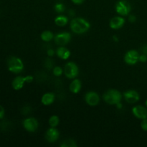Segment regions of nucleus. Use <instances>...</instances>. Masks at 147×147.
I'll return each mask as SVG.
<instances>
[{
    "mask_svg": "<svg viewBox=\"0 0 147 147\" xmlns=\"http://www.w3.org/2000/svg\"><path fill=\"white\" fill-rule=\"evenodd\" d=\"M33 77L32 76H27L26 77L22 76H18L15 78L12 81V87L14 90H20L24 86V83H32L33 81Z\"/></svg>",
    "mask_w": 147,
    "mask_h": 147,
    "instance_id": "obj_5",
    "label": "nucleus"
},
{
    "mask_svg": "<svg viewBox=\"0 0 147 147\" xmlns=\"http://www.w3.org/2000/svg\"><path fill=\"white\" fill-rule=\"evenodd\" d=\"M57 55L60 58L63 59V60H67L70 57V52L69 51V50H67V48L64 47H60L57 49Z\"/></svg>",
    "mask_w": 147,
    "mask_h": 147,
    "instance_id": "obj_16",
    "label": "nucleus"
},
{
    "mask_svg": "<svg viewBox=\"0 0 147 147\" xmlns=\"http://www.w3.org/2000/svg\"><path fill=\"white\" fill-rule=\"evenodd\" d=\"M53 74L55 76H57V77L60 76L63 74V69H62L60 66L55 67V68L53 69Z\"/></svg>",
    "mask_w": 147,
    "mask_h": 147,
    "instance_id": "obj_23",
    "label": "nucleus"
},
{
    "mask_svg": "<svg viewBox=\"0 0 147 147\" xmlns=\"http://www.w3.org/2000/svg\"><path fill=\"white\" fill-rule=\"evenodd\" d=\"M86 102L90 106H96L100 102V97L96 92L90 91L87 93L85 96Z\"/></svg>",
    "mask_w": 147,
    "mask_h": 147,
    "instance_id": "obj_8",
    "label": "nucleus"
},
{
    "mask_svg": "<svg viewBox=\"0 0 147 147\" xmlns=\"http://www.w3.org/2000/svg\"><path fill=\"white\" fill-rule=\"evenodd\" d=\"M139 59V54L136 50H132L127 52L124 56V61L128 65H135Z\"/></svg>",
    "mask_w": 147,
    "mask_h": 147,
    "instance_id": "obj_7",
    "label": "nucleus"
},
{
    "mask_svg": "<svg viewBox=\"0 0 147 147\" xmlns=\"http://www.w3.org/2000/svg\"><path fill=\"white\" fill-rule=\"evenodd\" d=\"M90 24L83 18H75L70 22L71 30L76 34H83L90 28Z\"/></svg>",
    "mask_w": 147,
    "mask_h": 147,
    "instance_id": "obj_1",
    "label": "nucleus"
},
{
    "mask_svg": "<svg viewBox=\"0 0 147 147\" xmlns=\"http://www.w3.org/2000/svg\"><path fill=\"white\" fill-rule=\"evenodd\" d=\"M121 94L116 89H110L103 94V100L110 105H116L121 100Z\"/></svg>",
    "mask_w": 147,
    "mask_h": 147,
    "instance_id": "obj_2",
    "label": "nucleus"
},
{
    "mask_svg": "<svg viewBox=\"0 0 147 147\" xmlns=\"http://www.w3.org/2000/svg\"><path fill=\"white\" fill-rule=\"evenodd\" d=\"M55 42L58 45H65L71 40V34L69 32H63L55 37Z\"/></svg>",
    "mask_w": 147,
    "mask_h": 147,
    "instance_id": "obj_9",
    "label": "nucleus"
},
{
    "mask_svg": "<svg viewBox=\"0 0 147 147\" xmlns=\"http://www.w3.org/2000/svg\"><path fill=\"white\" fill-rule=\"evenodd\" d=\"M23 126L27 131L34 132L38 128V121L34 118H29L23 121Z\"/></svg>",
    "mask_w": 147,
    "mask_h": 147,
    "instance_id": "obj_10",
    "label": "nucleus"
},
{
    "mask_svg": "<svg viewBox=\"0 0 147 147\" xmlns=\"http://www.w3.org/2000/svg\"><path fill=\"white\" fill-rule=\"evenodd\" d=\"M85 0H72V1H73V3H75V4H82V3H83V1H84Z\"/></svg>",
    "mask_w": 147,
    "mask_h": 147,
    "instance_id": "obj_29",
    "label": "nucleus"
},
{
    "mask_svg": "<svg viewBox=\"0 0 147 147\" xmlns=\"http://www.w3.org/2000/svg\"><path fill=\"white\" fill-rule=\"evenodd\" d=\"M59 136H60V133L58 131L55 127H51L46 132L45 139L48 142L53 143L58 139Z\"/></svg>",
    "mask_w": 147,
    "mask_h": 147,
    "instance_id": "obj_12",
    "label": "nucleus"
},
{
    "mask_svg": "<svg viewBox=\"0 0 147 147\" xmlns=\"http://www.w3.org/2000/svg\"><path fill=\"white\" fill-rule=\"evenodd\" d=\"M117 106H118V108H119V109H121V106H122V105L120 103H117Z\"/></svg>",
    "mask_w": 147,
    "mask_h": 147,
    "instance_id": "obj_32",
    "label": "nucleus"
},
{
    "mask_svg": "<svg viewBox=\"0 0 147 147\" xmlns=\"http://www.w3.org/2000/svg\"><path fill=\"white\" fill-rule=\"evenodd\" d=\"M8 69L14 73H20L24 69V64L21 59L17 57H11L8 60Z\"/></svg>",
    "mask_w": 147,
    "mask_h": 147,
    "instance_id": "obj_3",
    "label": "nucleus"
},
{
    "mask_svg": "<svg viewBox=\"0 0 147 147\" xmlns=\"http://www.w3.org/2000/svg\"><path fill=\"white\" fill-rule=\"evenodd\" d=\"M47 55H48L49 56H51V57H52V56L54 55L55 51L53 50V49H49V50H47Z\"/></svg>",
    "mask_w": 147,
    "mask_h": 147,
    "instance_id": "obj_28",
    "label": "nucleus"
},
{
    "mask_svg": "<svg viewBox=\"0 0 147 147\" xmlns=\"http://www.w3.org/2000/svg\"><path fill=\"white\" fill-rule=\"evenodd\" d=\"M54 38L53 32L50 31H44L41 34V39L44 42H50Z\"/></svg>",
    "mask_w": 147,
    "mask_h": 147,
    "instance_id": "obj_19",
    "label": "nucleus"
},
{
    "mask_svg": "<svg viewBox=\"0 0 147 147\" xmlns=\"http://www.w3.org/2000/svg\"><path fill=\"white\" fill-rule=\"evenodd\" d=\"M142 52L144 53V54L146 55H147V45H146L144 46L143 47H142Z\"/></svg>",
    "mask_w": 147,
    "mask_h": 147,
    "instance_id": "obj_30",
    "label": "nucleus"
},
{
    "mask_svg": "<svg viewBox=\"0 0 147 147\" xmlns=\"http://www.w3.org/2000/svg\"><path fill=\"white\" fill-rule=\"evenodd\" d=\"M139 60L142 63H146L147 61V55L145 54L142 55H139Z\"/></svg>",
    "mask_w": 147,
    "mask_h": 147,
    "instance_id": "obj_25",
    "label": "nucleus"
},
{
    "mask_svg": "<svg viewBox=\"0 0 147 147\" xmlns=\"http://www.w3.org/2000/svg\"><path fill=\"white\" fill-rule=\"evenodd\" d=\"M65 9V7L64 4H61V3H58V4H55V10L57 13L63 12Z\"/></svg>",
    "mask_w": 147,
    "mask_h": 147,
    "instance_id": "obj_22",
    "label": "nucleus"
},
{
    "mask_svg": "<svg viewBox=\"0 0 147 147\" xmlns=\"http://www.w3.org/2000/svg\"><path fill=\"white\" fill-rule=\"evenodd\" d=\"M134 115L140 119H147V109L142 106H136L132 109Z\"/></svg>",
    "mask_w": 147,
    "mask_h": 147,
    "instance_id": "obj_13",
    "label": "nucleus"
},
{
    "mask_svg": "<svg viewBox=\"0 0 147 147\" xmlns=\"http://www.w3.org/2000/svg\"><path fill=\"white\" fill-rule=\"evenodd\" d=\"M125 100L129 103H134L137 102L140 98L139 93L134 90H130L125 92L123 94Z\"/></svg>",
    "mask_w": 147,
    "mask_h": 147,
    "instance_id": "obj_11",
    "label": "nucleus"
},
{
    "mask_svg": "<svg viewBox=\"0 0 147 147\" xmlns=\"http://www.w3.org/2000/svg\"><path fill=\"white\" fill-rule=\"evenodd\" d=\"M146 106L147 107V100H146Z\"/></svg>",
    "mask_w": 147,
    "mask_h": 147,
    "instance_id": "obj_33",
    "label": "nucleus"
},
{
    "mask_svg": "<svg viewBox=\"0 0 147 147\" xmlns=\"http://www.w3.org/2000/svg\"><path fill=\"white\" fill-rule=\"evenodd\" d=\"M64 73L67 78L73 79L78 75V67L76 63L73 62L67 63L64 68Z\"/></svg>",
    "mask_w": 147,
    "mask_h": 147,
    "instance_id": "obj_4",
    "label": "nucleus"
},
{
    "mask_svg": "<svg viewBox=\"0 0 147 147\" xmlns=\"http://www.w3.org/2000/svg\"><path fill=\"white\" fill-rule=\"evenodd\" d=\"M68 22V19L65 16L60 15L58 17H56L55 19V23L57 26L58 27H63V26H65L66 24Z\"/></svg>",
    "mask_w": 147,
    "mask_h": 147,
    "instance_id": "obj_18",
    "label": "nucleus"
},
{
    "mask_svg": "<svg viewBox=\"0 0 147 147\" xmlns=\"http://www.w3.org/2000/svg\"><path fill=\"white\" fill-rule=\"evenodd\" d=\"M59 122H60V120H59L58 116H51L49 119V124L51 127L55 128L59 124Z\"/></svg>",
    "mask_w": 147,
    "mask_h": 147,
    "instance_id": "obj_21",
    "label": "nucleus"
},
{
    "mask_svg": "<svg viewBox=\"0 0 147 147\" xmlns=\"http://www.w3.org/2000/svg\"><path fill=\"white\" fill-rule=\"evenodd\" d=\"M4 116V109L1 106H0V119H3Z\"/></svg>",
    "mask_w": 147,
    "mask_h": 147,
    "instance_id": "obj_26",
    "label": "nucleus"
},
{
    "mask_svg": "<svg viewBox=\"0 0 147 147\" xmlns=\"http://www.w3.org/2000/svg\"><path fill=\"white\" fill-rule=\"evenodd\" d=\"M70 14L71 16H73L75 14V11H73V10H70Z\"/></svg>",
    "mask_w": 147,
    "mask_h": 147,
    "instance_id": "obj_31",
    "label": "nucleus"
},
{
    "mask_svg": "<svg viewBox=\"0 0 147 147\" xmlns=\"http://www.w3.org/2000/svg\"><path fill=\"white\" fill-rule=\"evenodd\" d=\"M131 9V4H129V1H126V0H121L119 1V2L116 4V12L122 16L128 15L130 13Z\"/></svg>",
    "mask_w": 147,
    "mask_h": 147,
    "instance_id": "obj_6",
    "label": "nucleus"
},
{
    "mask_svg": "<svg viewBox=\"0 0 147 147\" xmlns=\"http://www.w3.org/2000/svg\"><path fill=\"white\" fill-rule=\"evenodd\" d=\"M81 82H80V80L78 79H75V80H73L71 83L70 85V90L73 93H78L81 89Z\"/></svg>",
    "mask_w": 147,
    "mask_h": 147,
    "instance_id": "obj_17",
    "label": "nucleus"
},
{
    "mask_svg": "<svg viewBox=\"0 0 147 147\" xmlns=\"http://www.w3.org/2000/svg\"><path fill=\"white\" fill-rule=\"evenodd\" d=\"M55 96L53 93H47L42 97V103L45 106H49L54 102Z\"/></svg>",
    "mask_w": 147,
    "mask_h": 147,
    "instance_id": "obj_15",
    "label": "nucleus"
},
{
    "mask_svg": "<svg viewBox=\"0 0 147 147\" xmlns=\"http://www.w3.org/2000/svg\"><path fill=\"white\" fill-rule=\"evenodd\" d=\"M141 126L142 129L145 131H147V119H143V121L141 123Z\"/></svg>",
    "mask_w": 147,
    "mask_h": 147,
    "instance_id": "obj_24",
    "label": "nucleus"
},
{
    "mask_svg": "<svg viewBox=\"0 0 147 147\" xmlns=\"http://www.w3.org/2000/svg\"><path fill=\"white\" fill-rule=\"evenodd\" d=\"M60 146L62 147H76L77 144L76 142L73 139H67V140H65L63 143L60 144Z\"/></svg>",
    "mask_w": 147,
    "mask_h": 147,
    "instance_id": "obj_20",
    "label": "nucleus"
},
{
    "mask_svg": "<svg viewBox=\"0 0 147 147\" xmlns=\"http://www.w3.org/2000/svg\"><path fill=\"white\" fill-rule=\"evenodd\" d=\"M129 20L130 22H134L136 20V17L134 15H130L129 17Z\"/></svg>",
    "mask_w": 147,
    "mask_h": 147,
    "instance_id": "obj_27",
    "label": "nucleus"
},
{
    "mask_svg": "<svg viewBox=\"0 0 147 147\" xmlns=\"http://www.w3.org/2000/svg\"><path fill=\"white\" fill-rule=\"evenodd\" d=\"M125 23V20L121 17H115L112 18L110 21L111 28L113 30H118L121 28Z\"/></svg>",
    "mask_w": 147,
    "mask_h": 147,
    "instance_id": "obj_14",
    "label": "nucleus"
}]
</instances>
